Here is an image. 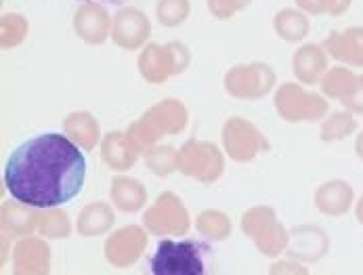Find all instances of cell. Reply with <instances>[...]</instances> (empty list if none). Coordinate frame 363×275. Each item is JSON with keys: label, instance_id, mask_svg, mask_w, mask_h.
I'll use <instances>...</instances> for the list:
<instances>
[{"label": "cell", "instance_id": "1", "mask_svg": "<svg viewBox=\"0 0 363 275\" xmlns=\"http://www.w3.org/2000/svg\"><path fill=\"white\" fill-rule=\"evenodd\" d=\"M4 189L21 204L55 208L72 202L84 187L86 158L61 133H43L23 141L6 160Z\"/></svg>", "mask_w": 363, "mask_h": 275}, {"label": "cell", "instance_id": "5", "mask_svg": "<svg viewBox=\"0 0 363 275\" xmlns=\"http://www.w3.org/2000/svg\"><path fill=\"white\" fill-rule=\"evenodd\" d=\"M189 63H191V53L179 40L166 45L147 43L137 57V69L141 78L150 84L168 82L172 76L183 74L189 67Z\"/></svg>", "mask_w": 363, "mask_h": 275}, {"label": "cell", "instance_id": "18", "mask_svg": "<svg viewBox=\"0 0 363 275\" xmlns=\"http://www.w3.org/2000/svg\"><path fill=\"white\" fill-rule=\"evenodd\" d=\"M101 160H104L107 168L116 170V172H126L133 166L137 164V160L141 158L139 150L130 143L128 135L122 130H111L107 133L101 143Z\"/></svg>", "mask_w": 363, "mask_h": 275}, {"label": "cell", "instance_id": "6", "mask_svg": "<svg viewBox=\"0 0 363 275\" xmlns=\"http://www.w3.org/2000/svg\"><path fill=\"white\" fill-rule=\"evenodd\" d=\"M277 116L284 122H321L328 116V99L323 93L307 91L301 82H284L273 99Z\"/></svg>", "mask_w": 363, "mask_h": 275}, {"label": "cell", "instance_id": "33", "mask_svg": "<svg viewBox=\"0 0 363 275\" xmlns=\"http://www.w3.org/2000/svg\"><path fill=\"white\" fill-rule=\"evenodd\" d=\"M301 11L307 15H330L334 0H294Z\"/></svg>", "mask_w": 363, "mask_h": 275}, {"label": "cell", "instance_id": "8", "mask_svg": "<svg viewBox=\"0 0 363 275\" xmlns=\"http://www.w3.org/2000/svg\"><path fill=\"white\" fill-rule=\"evenodd\" d=\"M220 141H223L225 154L233 162H240V164L252 162L259 154L269 152V147H271V143L260 133L259 126L240 116H233L223 124Z\"/></svg>", "mask_w": 363, "mask_h": 275}, {"label": "cell", "instance_id": "20", "mask_svg": "<svg viewBox=\"0 0 363 275\" xmlns=\"http://www.w3.org/2000/svg\"><path fill=\"white\" fill-rule=\"evenodd\" d=\"M109 200L118 211L135 215V213L145 208L147 189L137 179L126 176V174H118L111 179V185H109Z\"/></svg>", "mask_w": 363, "mask_h": 275}, {"label": "cell", "instance_id": "34", "mask_svg": "<svg viewBox=\"0 0 363 275\" xmlns=\"http://www.w3.org/2000/svg\"><path fill=\"white\" fill-rule=\"evenodd\" d=\"M340 103L345 106V110L353 111L355 116H363V76L357 78V84H355L353 93L347 99H342Z\"/></svg>", "mask_w": 363, "mask_h": 275}, {"label": "cell", "instance_id": "17", "mask_svg": "<svg viewBox=\"0 0 363 275\" xmlns=\"http://www.w3.org/2000/svg\"><path fill=\"white\" fill-rule=\"evenodd\" d=\"M355 191L347 181H325L315 191V206L325 217H342L353 208Z\"/></svg>", "mask_w": 363, "mask_h": 275}, {"label": "cell", "instance_id": "2", "mask_svg": "<svg viewBox=\"0 0 363 275\" xmlns=\"http://www.w3.org/2000/svg\"><path fill=\"white\" fill-rule=\"evenodd\" d=\"M189 124V111L179 99H164L152 106L139 120H135L126 135L143 156L166 135H181Z\"/></svg>", "mask_w": 363, "mask_h": 275}, {"label": "cell", "instance_id": "7", "mask_svg": "<svg viewBox=\"0 0 363 275\" xmlns=\"http://www.w3.org/2000/svg\"><path fill=\"white\" fill-rule=\"evenodd\" d=\"M179 172L212 185L225 174V150H218L210 141L189 139L179 150Z\"/></svg>", "mask_w": 363, "mask_h": 275}, {"label": "cell", "instance_id": "32", "mask_svg": "<svg viewBox=\"0 0 363 275\" xmlns=\"http://www.w3.org/2000/svg\"><path fill=\"white\" fill-rule=\"evenodd\" d=\"M252 0H208L210 15L218 21H227L235 17L240 11L248 9Z\"/></svg>", "mask_w": 363, "mask_h": 275}, {"label": "cell", "instance_id": "37", "mask_svg": "<svg viewBox=\"0 0 363 275\" xmlns=\"http://www.w3.org/2000/svg\"><path fill=\"white\" fill-rule=\"evenodd\" d=\"M355 154H357V158L363 162V130L362 133H357V139H355Z\"/></svg>", "mask_w": 363, "mask_h": 275}, {"label": "cell", "instance_id": "30", "mask_svg": "<svg viewBox=\"0 0 363 275\" xmlns=\"http://www.w3.org/2000/svg\"><path fill=\"white\" fill-rule=\"evenodd\" d=\"M143 160L156 176H168L179 170V150H174L172 145L157 143L143 154Z\"/></svg>", "mask_w": 363, "mask_h": 275}, {"label": "cell", "instance_id": "36", "mask_svg": "<svg viewBox=\"0 0 363 275\" xmlns=\"http://www.w3.org/2000/svg\"><path fill=\"white\" fill-rule=\"evenodd\" d=\"M351 4H353V0H334V6H332L330 15H332V17H340V15H345V13L351 9Z\"/></svg>", "mask_w": 363, "mask_h": 275}, {"label": "cell", "instance_id": "10", "mask_svg": "<svg viewBox=\"0 0 363 275\" xmlns=\"http://www.w3.org/2000/svg\"><path fill=\"white\" fill-rule=\"evenodd\" d=\"M275 82L277 78L273 67L269 63H259V61L233 65L225 74L227 95L240 101H259L273 91Z\"/></svg>", "mask_w": 363, "mask_h": 275}, {"label": "cell", "instance_id": "38", "mask_svg": "<svg viewBox=\"0 0 363 275\" xmlns=\"http://www.w3.org/2000/svg\"><path fill=\"white\" fill-rule=\"evenodd\" d=\"M355 219L359 225H363V196L357 200V204H355Z\"/></svg>", "mask_w": 363, "mask_h": 275}, {"label": "cell", "instance_id": "15", "mask_svg": "<svg viewBox=\"0 0 363 275\" xmlns=\"http://www.w3.org/2000/svg\"><path fill=\"white\" fill-rule=\"evenodd\" d=\"M323 49L342 65L363 67V26H351L347 30L332 32L323 40Z\"/></svg>", "mask_w": 363, "mask_h": 275}, {"label": "cell", "instance_id": "9", "mask_svg": "<svg viewBox=\"0 0 363 275\" xmlns=\"http://www.w3.org/2000/svg\"><path fill=\"white\" fill-rule=\"evenodd\" d=\"M143 227L157 237H168V235L181 237L189 233L191 217L177 193L164 191L143 213Z\"/></svg>", "mask_w": 363, "mask_h": 275}, {"label": "cell", "instance_id": "23", "mask_svg": "<svg viewBox=\"0 0 363 275\" xmlns=\"http://www.w3.org/2000/svg\"><path fill=\"white\" fill-rule=\"evenodd\" d=\"M116 225V213L107 202L86 204L76 220V231L82 237H99L111 231Z\"/></svg>", "mask_w": 363, "mask_h": 275}, {"label": "cell", "instance_id": "11", "mask_svg": "<svg viewBox=\"0 0 363 275\" xmlns=\"http://www.w3.org/2000/svg\"><path fill=\"white\" fill-rule=\"evenodd\" d=\"M147 233L141 225H124L111 231L104 244L105 261L116 269L133 267L147 248Z\"/></svg>", "mask_w": 363, "mask_h": 275}, {"label": "cell", "instance_id": "16", "mask_svg": "<svg viewBox=\"0 0 363 275\" xmlns=\"http://www.w3.org/2000/svg\"><path fill=\"white\" fill-rule=\"evenodd\" d=\"M330 250V237L315 225H301L290 233L288 254L298 263H317Z\"/></svg>", "mask_w": 363, "mask_h": 275}, {"label": "cell", "instance_id": "21", "mask_svg": "<svg viewBox=\"0 0 363 275\" xmlns=\"http://www.w3.org/2000/svg\"><path fill=\"white\" fill-rule=\"evenodd\" d=\"M38 215L40 208L21 204L17 200L4 202L0 208V225L4 235H17V237H26L36 233L38 229Z\"/></svg>", "mask_w": 363, "mask_h": 275}, {"label": "cell", "instance_id": "19", "mask_svg": "<svg viewBox=\"0 0 363 275\" xmlns=\"http://www.w3.org/2000/svg\"><path fill=\"white\" fill-rule=\"evenodd\" d=\"M328 53L323 49V45H303L301 49H296V53L292 55V72L294 78L301 84H319L323 74L330 69L328 67Z\"/></svg>", "mask_w": 363, "mask_h": 275}, {"label": "cell", "instance_id": "27", "mask_svg": "<svg viewBox=\"0 0 363 275\" xmlns=\"http://www.w3.org/2000/svg\"><path fill=\"white\" fill-rule=\"evenodd\" d=\"M196 229L202 237L210 242H225L233 233V223L223 213V211H202L196 217Z\"/></svg>", "mask_w": 363, "mask_h": 275}, {"label": "cell", "instance_id": "22", "mask_svg": "<svg viewBox=\"0 0 363 275\" xmlns=\"http://www.w3.org/2000/svg\"><path fill=\"white\" fill-rule=\"evenodd\" d=\"M63 133L86 152H93L101 143V126L91 111H72L63 120Z\"/></svg>", "mask_w": 363, "mask_h": 275}, {"label": "cell", "instance_id": "12", "mask_svg": "<svg viewBox=\"0 0 363 275\" xmlns=\"http://www.w3.org/2000/svg\"><path fill=\"white\" fill-rule=\"evenodd\" d=\"M152 36L150 17L137 6L120 9L111 19V40L122 51H141Z\"/></svg>", "mask_w": 363, "mask_h": 275}, {"label": "cell", "instance_id": "4", "mask_svg": "<svg viewBox=\"0 0 363 275\" xmlns=\"http://www.w3.org/2000/svg\"><path fill=\"white\" fill-rule=\"evenodd\" d=\"M242 231L262 257L277 259L288 250L290 231L277 220L273 206H252L242 217Z\"/></svg>", "mask_w": 363, "mask_h": 275}, {"label": "cell", "instance_id": "35", "mask_svg": "<svg viewBox=\"0 0 363 275\" xmlns=\"http://www.w3.org/2000/svg\"><path fill=\"white\" fill-rule=\"evenodd\" d=\"M269 271H271V274H307V269H303V267L298 265L296 259L284 261V263H275Z\"/></svg>", "mask_w": 363, "mask_h": 275}, {"label": "cell", "instance_id": "26", "mask_svg": "<svg viewBox=\"0 0 363 275\" xmlns=\"http://www.w3.org/2000/svg\"><path fill=\"white\" fill-rule=\"evenodd\" d=\"M353 133H357V120L355 113L349 110L334 111L330 116H325L321 120V133L319 139L323 143H336V141H345L347 137H351Z\"/></svg>", "mask_w": 363, "mask_h": 275}, {"label": "cell", "instance_id": "3", "mask_svg": "<svg viewBox=\"0 0 363 275\" xmlns=\"http://www.w3.org/2000/svg\"><path fill=\"white\" fill-rule=\"evenodd\" d=\"M208 248L196 240L174 242L164 237L152 257V274L154 275H204Z\"/></svg>", "mask_w": 363, "mask_h": 275}, {"label": "cell", "instance_id": "31", "mask_svg": "<svg viewBox=\"0 0 363 275\" xmlns=\"http://www.w3.org/2000/svg\"><path fill=\"white\" fill-rule=\"evenodd\" d=\"M191 15L189 0H157L156 17L164 28H177Z\"/></svg>", "mask_w": 363, "mask_h": 275}, {"label": "cell", "instance_id": "28", "mask_svg": "<svg viewBox=\"0 0 363 275\" xmlns=\"http://www.w3.org/2000/svg\"><path fill=\"white\" fill-rule=\"evenodd\" d=\"M74 227L69 215L65 211H61L59 206L55 208H40L38 215V229L36 233L47 237V240H67L72 235Z\"/></svg>", "mask_w": 363, "mask_h": 275}, {"label": "cell", "instance_id": "24", "mask_svg": "<svg viewBox=\"0 0 363 275\" xmlns=\"http://www.w3.org/2000/svg\"><path fill=\"white\" fill-rule=\"evenodd\" d=\"M275 34L286 43H303L309 36L311 23L305 11L301 9H281L273 17Z\"/></svg>", "mask_w": 363, "mask_h": 275}, {"label": "cell", "instance_id": "25", "mask_svg": "<svg viewBox=\"0 0 363 275\" xmlns=\"http://www.w3.org/2000/svg\"><path fill=\"white\" fill-rule=\"evenodd\" d=\"M357 74L349 67V65H336V67H330L325 74H323V78H321V82H319V89H321V93L328 97V99H338V101H342V99H347L351 93H353V89H355V84H357Z\"/></svg>", "mask_w": 363, "mask_h": 275}, {"label": "cell", "instance_id": "14", "mask_svg": "<svg viewBox=\"0 0 363 275\" xmlns=\"http://www.w3.org/2000/svg\"><path fill=\"white\" fill-rule=\"evenodd\" d=\"M47 237L26 235L13 250V274L45 275L51 271V248Z\"/></svg>", "mask_w": 363, "mask_h": 275}, {"label": "cell", "instance_id": "13", "mask_svg": "<svg viewBox=\"0 0 363 275\" xmlns=\"http://www.w3.org/2000/svg\"><path fill=\"white\" fill-rule=\"evenodd\" d=\"M111 19L113 17H109L105 6L97 4V2H84L74 13L72 26H74L76 36L82 43L99 47L107 38H111Z\"/></svg>", "mask_w": 363, "mask_h": 275}, {"label": "cell", "instance_id": "39", "mask_svg": "<svg viewBox=\"0 0 363 275\" xmlns=\"http://www.w3.org/2000/svg\"><path fill=\"white\" fill-rule=\"evenodd\" d=\"M84 2H91V0H84Z\"/></svg>", "mask_w": 363, "mask_h": 275}, {"label": "cell", "instance_id": "29", "mask_svg": "<svg viewBox=\"0 0 363 275\" xmlns=\"http://www.w3.org/2000/svg\"><path fill=\"white\" fill-rule=\"evenodd\" d=\"M30 23L19 13H4L0 17V47L4 51H11L19 47L28 38Z\"/></svg>", "mask_w": 363, "mask_h": 275}]
</instances>
